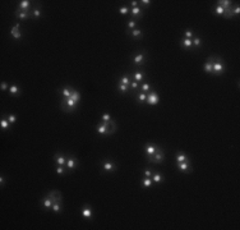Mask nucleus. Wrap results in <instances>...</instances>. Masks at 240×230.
<instances>
[{"label":"nucleus","mask_w":240,"mask_h":230,"mask_svg":"<svg viewBox=\"0 0 240 230\" xmlns=\"http://www.w3.org/2000/svg\"><path fill=\"white\" fill-rule=\"evenodd\" d=\"M0 128H1L3 130L10 129V123H9V120L6 118H3L1 120H0Z\"/></svg>","instance_id":"27"},{"label":"nucleus","mask_w":240,"mask_h":230,"mask_svg":"<svg viewBox=\"0 0 240 230\" xmlns=\"http://www.w3.org/2000/svg\"><path fill=\"white\" fill-rule=\"evenodd\" d=\"M129 90V86H125V84H120L118 83V91L120 92V93H126Z\"/></svg>","instance_id":"38"},{"label":"nucleus","mask_w":240,"mask_h":230,"mask_svg":"<svg viewBox=\"0 0 240 230\" xmlns=\"http://www.w3.org/2000/svg\"><path fill=\"white\" fill-rule=\"evenodd\" d=\"M133 63L134 65H143L144 63H146V50H140L138 52H136L133 56Z\"/></svg>","instance_id":"5"},{"label":"nucleus","mask_w":240,"mask_h":230,"mask_svg":"<svg viewBox=\"0 0 240 230\" xmlns=\"http://www.w3.org/2000/svg\"><path fill=\"white\" fill-rule=\"evenodd\" d=\"M51 210L54 211V212H56V214L61 212V210H63V205H61V202H54V203H52Z\"/></svg>","instance_id":"31"},{"label":"nucleus","mask_w":240,"mask_h":230,"mask_svg":"<svg viewBox=\"0 0 240 230\" xmlns=\"http://www.w3.org/2000/svg\"><path fill=\"white\" fill-rule=\"evenodd\" d=\"M55 173H56L58 175H64V174H65V169H64V166H56Z\"/></svg>","instance_id":"43"},{"label":"nucleus","mask_w":240,"mask_h":230,"mask_svg":"<svg viewBox=\"0 0 240 230\" xmlns=\"http://www.w3.org/2000/svg\"><path fill=\"white\" fill-rule=\"evenodd\" d=\"M126 27H128V31L130 30H134V28L137 27V22H136V19H133V18H130L129 21H128V24H126Z\"/></svg>","instance_id":"37"},{"label":"nucleus","mask_w":240,"mask_h":230,"mask_svg":"<svg viewBox=\"0 0 240 230\" xmlns=\"http://www.w3.org/2000/svg\"><path fill=\"white\" fill-rule=\"evenodd\" d=\"M183 35H184V37H185V38H190V40H192V38L194 37V32H193V30H185V31H184V33H183Z\"/></svg>","instance_id":"40"},{"label":"nucleus","mask_w":240,"mask_h":230,"mask_svg":"<svg viewBox=\"0 0 240 230\" xmlns=\"http://www.w3.org/2000/svg\"><path fill=\"white\" fill-rule=\"evenodd\" d=\"M132 77H133V79L136 81V82L142 83L144 81V78H146V73H144L143 70H137V72H134L132 74Z\"/></svg>","instance_id":"18"},{"label":"nucleus","mask_w":240,"mask_h":230,"mask_svg":"<svg viewBox=\"0 0 240 230\" xmlns=\"http://www.w3.org/2000/svg\"><path fill=\"white\" fill-rule=\"evenodd\" d=\"M188 160H189V157L186 156V154H184V152H181V151L176 152V161L178 162H184V161H188Z\"/></svg>","instance_id":"25"},{"label":"nucleus","mask_w":240,"mask_h":230,"mask_svg":"<svg viewBox=\"0 0 240 230\" xmlns=\"http://www.w3.org/2000/svg\"><path fill=\"white\" fill-rule=\"evenodd\" d=\"M32 17V9L31 10H16V18H18L20 21L28 19Z\"/></svg>","instance_id":"9"},{"label":"nucleus","mask_w":240,"mask_h":230,"mask_svg":"<svg viewBox=\"0 0 240 230\" xmlns=\"http://www.w3.org/2000/svg\"><path fill=\"white\" fill-rule=\"evenodd\" d=\"M232 14H234V17H235V16L238 17L239 14H240V6H239V4L232 5Z\"/></svg>","instance_id":"44"},{"label":"nucleus","mask_w":240,"mask_h":230,"mask_svg":"<svg viewBox=\"0 0 240 230\" xmlns=\"http://www.w3.org/2000/svg\"><path fill=\"white\" fill-rule=\"evenodd\" d=\"M225 70H226V68H225L224 60H222L220 56H215V62L212 63V72H213V74H216V76H221V74L225 73Z\"/></svg>","instance_id":"3"},{"label":"nucleus","mask_w":240,"mask_h":230,"mask_svg":"<svg viewBox=\"0 0 240 230\" xmlns=\"http://www.w3.org/2000/svg\"><path fill=\"white\" fill-rule=\"evenodd\" d=\"M73 90H74V88L70 87V86H64L63 88L58 90V92H59V95L61 97H70V96H72V93H73Z\"/></svg>","instance_id":"14"},{"label":"nucleus","mask_w":240,"mask_h":230,"mask_svg":"<svg viewBox=\"0 0 240 230\" xmlns=\"http://www.w3.org/2000/svg\"><path fill=\"white\" fill-rule=\"evenodd\" d=\"M158 100H160V97H158L157 92L155 91V90H151V91L147 93V101H146V102H147L148 105H151V106L157 105Z\"/></svg>","instance_id":"7"},{"label":"nucleus","mask_w":240,"mask_h":230,"mask_svg":"<svg viewBox=\"0 0 240 230\" xmlns=\"http://www.w3.org/2000/svg\"><path fill=\"white\" fill-rule=\"evenodd\" d=\"M151 179H152V182H153V183L160 184V183H162V182L165 180V176H164V174H161V173L155 171V173H153V175L151 176Z\"/></svg>","instance_id":"22"},{"label":"nucleus","mask_w":240,"mask_h":230,"mask_svg":"<svg viewBox=\"0 0 240 230\" xmlns=\"http://www.w3.org/2000/svg\"><path fill=\"white\" fill-rule=\"evenodd\" d=\"M180 46H181L183 49H185V50H188V49H193L192 40H190V38L181 37V40H180Z\"/></svg>","instance_id":"21"},{"label":"nucleus","mask_w":240,"mask_h":230,"mask_svg":"<svg viewBox=\"0 0 240 230\" xmlns=\"http://www.w3.org/2000/svg\"><path fill=\"white\" fill-rule=\"evenodd\" d=\"M110 127L114 129L118 128L114 120H111V122H100L96 125V132L98 134H101V136H112L115 132L112 129H110Z\"/></svg>","instance_id":"1"},{"label":"nucleus","mask_w":240,"mask_h":230,"mask_svg":"<svg viewBox=\"0 0 240 230\" xmlns=\"http://www.w3.org/2000/svg\"><path fill=\"white\" fill-rule=\"evenodd\" d=\"M217 5L222 6V8L226 10V9H229V8H230V6L232 5V1H230V0H218V1H217Z\"/></svg>","instance_id":"26"},{"label":"nucleus","mask_w":240,"mask_h":230,"mask_svg":"<svg viewBox=\"0 0 240 230\" xmlns=\"http://www.w3.org/2000/svg\"><path fill=\"white\" fill-rule=\"evenodd\" d=\"M130 16H132L133 19H140L143 17V9L140 6H137V8H130Z\"/></svg>","instance_id":"13"},{"label":"nucleus","mask_w":240,"mask_h":230,"mask_svg":"<svg viewBox=\"0 0 240 230\" xmlns=\"http://www.w3.org/2000/svg\"><path fill=\"white\" fill-rule=\"evenodd\" d=\"M119 13L121 14V16H126V14H129L130 12V8L129 6H125V5H123V6H119Z\"/></svg>","instance_id":"36"},{"label":"nucleus","mask_w":240,"mask_h":230,"mask_svg":"<svg viewBox=\"0 0 240 230\" xmlns=\"http://www.w3.org/2000/svg\"><path fill=\"white\" fill-rule=\"evenodd\" d=\"M60 108H61L63 111L65 113H73L77 110L78 108V102L74 101L72 97H61L60 98Z\"/></svg>","instance_id":"2"},{"label":"nucleus","mask_w":240,"mask_h":230,"mask_svg":"<svg viewBox=\"0 0 240 230\" xmlns=\"http://www.w3.org/2000/svg\"><path fill=\"white\" fill-rule=\"evenodd\" d=\"M0 88H1V91H6V90H9V86L5 81H3V82L0 83Z\"/></svg>","instance_id":"48"},{"label":"nucleus","mask_w":240,"mask_h":230,"mask_svg":"<svg viewBox=\"0 0 240 230\" xmlns=\"http://www.w3.org/2000/svg\"><path fill=\"white\" fill-rule=\"evenodd\" d=\"M6 119L9 120L10 124H14V123H16V120H17V116L14 114H8V115H6Z\"/></svg>","instance_id":"45"},{"label":"nucleus","mask_w":240,"mask_h":230,"mask_svg":"<svg viewBox=\"0 0 240 230\" xmlns=\"http://www.w3.org/2000/svg\"><path fill=\"white\" fill-rule=\"evenodd\" d=\"M41 205H42V207H44V210H51V207H52V200L49 196L46 197H44L41 200Z\"/></svg>","instance_id":"19"},{"label":"nucleus","mask_w":240,"mask_h":230,"mask_svg":"<svg viewBox=\"0 0 240 230\" xmlns=\"http://www.w3.org/2000/svg\"><path fill=\"white\" fill-rule=\"evenodd\" d=\"M203 70L206 73H208V74H212L213 72H212V63H210V62H206L203 64Z\"/></svg>","instance_id":"34"},{"label":"nucleus","mask_w":240,"mask_h":230,"mask_svg":"<svg viewBox=\"0 0 240 230\" xmlns=\"http://www.w3.org/2000/svg\"><path fill=\"white\" fill-rule=\"evenodd\" d=\"M140 185L147 189V188H151V187L153 185V182H152V179L151 178H146V176H144V178L140 180Z\"/></svg>","instance_id":"23"},{"label":"nucleus","mask_w":240,"mask_h":230,"mask_svg":"<svg viewBox=\"0 0 240 230\" xmlns=\"http://www.w3.org/2000/svg\"><path fill=\"white\" fill-rule=\"evenodd\" d=\"M80 215L86 219V220H92L93 219V211H92V207L90 206L88 203L83 205V207L80 208Z\"/></svg>","instance_id":"6"},{"label":"nucleus","mask_w":240,"mask_h":230,"mask_svg":"<svg viewBox=\"0 0 240 230\" xmlns=\"http://www.w3.org/2000/svg\"><path fill=\"white\" fill-rule=\"evenodd\" d=\"M192 44H193V47H200V46L203 45L202 38H200V37H197V36H194V37L192 38Z\"/></svg>","instance_id":"29"},{"label":"nucleus","mask_w":240,"mask_h":230,"mask_svg":"<svg viewBox=\"0 0 240 230\" xmlns=\"http://www.w3.org/2000/svg\"><path fill=\"white\" fill-rule=\"evenodd\" d=\"M129 87L132 88V90H138L139 88V83L138 82H136V81H130V84H129Z\"/></svg>","instance_id":"46"},{"label":"nucleus","mask_w":240,"mask_h":230,"mask_svg":"<svg viewBox=\"0 0 240 230\" xmlns=\"http://www.w3.org/2000/svg\"><path fill=\"white\" fill-rule=\"evenodd\" d=\"M4 184H5V179H4V175H1V178H0V185L4 187Z\"/></svg>","instance_id":"50"},{"label":"nucleus","mask_w":240,"mask_h":230,"mask_svg":"<svg viewBox=\"0 0 240 230\" xmlns=\"http://www.w3.org/2000/svg\"><path fill=\"white\" fill-rule=\"evenodd\" d=\"M101 119H102V122H111L112 120L111 115L109 114V113H104V114L101 115Z\"/></svg>","instance_id":"41"},{"label":"nucleus","mask_w":240,"mask_h":230,"mask_svg":"<svg viewBox=\"0 0 240 230\" xmlns=\"http://www.w3.org/2000/svg\"><path fill=\"white\" fill-rule=\"evenodd\" d=\"M137 101L140 102V104H143V102L147 101V93H144V92H139L138 95H137Z\"/></svg>","instance_id":"33"},{"label":"nucleus","mask_w":240,"mask_h":230,"mask_svg":"<svg viewBox=\"0 0 240 230\" xmlns=\"http://www.w3.org/2000/svg\"><path fill=\"white\" fill-rule=\"evenodd\" d=\"M137 6H139V1L132 0V1H130V8H137Z\"/></svg>","instance_id":"49"},{"label":"nucleus","mask_w":240,"mask_h":230,"mask_svg":"<svg viewBox=\"0 0 240 230\" xmlns=\"http://www.w3.org/2000/svg\"><path fill=\"white\" fill-rule=\"evenodd\" d=\"M66 169L68 170H74V169H77L78 168V160H77V157L76 156H73V155H70V156L66 159Z\"/></svg>","instance_id":"8"},{"label":"nucleus","mask_w":240,"mask_h":230,"mask_svg":"<svg viewBox=\"0 0 240 230\" xmlns=\"http://www.w3.org/2000/svg\"><path fill=\"white\" fill-rule=\"evenodd\" d=\"M158 147L157 144H155V143H146V146H144V152H146V156H152V155L156 154V151L158 150Z\"/></svg>","instance_id":"10"},{"label":"nucleus","mask_w":240,"mask_h":230,"mask_svg":"<svg viewBox=\"0 0 240 230\" xmlns=\"http://www.w3.org/2000/svg\"><path fill=\"white\" fill-rule=\"evenodd\" d=\"M126 33H128L130 37L136 38V40H139V38L143 37V31L139 30V28H134L132 31H126Z\"/></svg>","instance_id":"17"},{"label":"nucleus","mask_w":240,"mask_h":230,"mask_svg":"<svg viewBox=\"0 0 240 230\" xmlns=\"http://www.w3.org/2000/svg\"><path fill=\"white\" fill-rule=\"evenodd\" d=\"M8 91H9V95H10V96H14V97H18V96H20V93H22V91H20L19 86H17V84H14V83L10 84Z\"/></svg>","instance_id":"16"},{"label":"nucleus","mask_w":240,"mask_h":230,"mask_svg":"<svg viewBox=\"0 0 240 230\" xmlns=\"http://www.w3.org/2000/svg\"><path fill=\"white\" fill-rule=\"evenodd\" d=\"M40 8H41V4H38L36 8L32 9V17L33 18H40L41 17V9Z\"/></svg>","instance_id":"32"},{"label":"nucleus","mask_w":240,"mask_h":230,"mask_svg":"<svg viewBox=\"0 0 240 230\" xmlns=\"http://www.w3.org/2000/svg\"><path fill=\"white\" fill-rule=\"evenodd\" d=\"M147 161L152 162V164H162L165 161V151L164 148H158L156 151V154L152 155V156H147Z\"/></svg>","instance_id":"4"},{"label":"nucleus","mask_w":240,"mask_h":230,"mask_svg":"<svg viewBox=\"0 0 240 230\" xmlns=\"http://www.w3.org/2000/svg\"><path fill=\"white\" fill-rule=\"evenodd\" d=\"M73 98L74 101H77V102H79V100H80V93L78 91H76V90H73V93H72V96H70Z\"/></svg>","instance_id":"39"},{"label":"nucleus","mask_w":240,"mask_h":230,"mask_svg":"<svg viewBox=\"0 0 240 230\" xmlns=\"http://www.w3.org/2000/svg\"><path fill=\"white\" fill-rule=\"evenodd\" d=\"M54 161L58 166H65L66 157H65L64 154H61V152H56V154L54 155Z\"/></svg>","instance_id":"12"},{"label":"nucleus","mask_w":240,"mask_h":230,"mask_svg":"<svg viewBox=\"0 0 240 230\" xmlns=\"http://www.w3.org/2000/svg\"><path fill=\"white\" fill-rule=\"evenodd\" d=\"M10 35H12V37L16 38V40H20V38H22V32H20L19 28L13 27L12 30H10Z\"/></svg>","instance_id":"24"},{"label":"nucleus","mask_w":240,"mask_h":230,"mask_svg":"<svg viewBox=\"0 0 240 230\" xmlns=\"http://www.w3.org/2000/svg\"><path fill=\"white\" fill-rule=\"evenodd\" d=\"M100 165H101V168L104 169L105 171L111 173V171H115V170H116V165H115V162H112V161H110V160H105V161H102Z\"/></svg>","instance_id":"11"},{"label":"nucleus","mask_w":240,"mask_h":230,"mask_svg":"<svg viewBox=\"0 0 240 230\" xmlns=\"http://www.w3.org/2000/svg\"><path fill=\"white\" fill-rule=\"evenodd\" d=\"M120 84H125V86H129L130 84V78H129V76H126V74H124V76H121L119 78V82Z\"/></svg>","instance_id":"30"},{"label":"nucleus","mask_w":240,"mask_h":230,"mask_svg":"<svg viewBox=\"0 0 240 230\" xmlns=\"http://www.w3.org/2000/svg\"><path fill=\"white\" fill-rule=\"evenodd\" d=\"M139 87H140V92H144V93H148V92L152 90V87H151V84L148 82H142Z\"/></svg>","instance_id":"28"},{"label":"nucleus","mask_w":240,"mask_h":230,"mask_svg":"<svg viewBox=\"0 0 240 230\" xmlns=\"http://www.w3.org/2000/svg\"><path fill=\"white\" fill-rule=\"evenodd\" d=\"M153 170H150V169H147V170L143 171V176H146V178H151V176L153 175Z\"/></svg>","instance_id":"47"},{"label":"nucleus","mask_w":240,"mask_h":230,"mask_svg":"<svg viewBox=\"0 0 240 230\" xmlns=\"http://www.w3.org/2000/svg\"><path fill=\"white\" fill-rule=\"evenodd\" d=\"M178 170L180 173H188L190 171V169H192V166H190V160L188 161H184V162H178Z\"/></svg>","instance_id":"15"},{"label":"nucleus","mask_w":240,"mask_h":230,"mask_svg":"<svg viewBox=\"0 0 240 230\" xmlns=\"http://www.w3.org/2000/svg\"><path fill=\"white\" fill-rule=\"evenodd\" d=\"M213 13L216 14V16H222L224 17V14H225V9L222 8V6H220V5H216L213 8Z\"/></svg>","instance_id":"35"},{"label":"nucleus","mask_w":240,"mask_h":230,"mask_svg":"<svg viewBox=\"0 0 240 230\" xmlns=\"http://www.w3.org/2000/svg\"><path fill=\"white\" fill-rule=\"evenodd\" d=\"M151 3H152V1H150V0H140V1H139V6H140V8H147V6H150L151 5Z\"/></svg>","instance_id":"42"},{"label":"nucleus","mask_w":240,"mask_h":230,"mask_svg":"<svg viewBox=\"0 0 240 230\" xmlns=\"http://www.w3.org/2000/svg\"><path fill=\"white\" fill-rule=\"evenodd\" d=\"M17 10H31V1L30 0H22L18 3Z\"/></svg>","instance_id":"20"}]
</instances>
